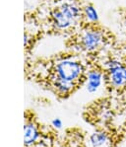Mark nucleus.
<instances>
[{"label":"nucleus","instance_id":"obj_5","mask_svg":"<svg viewBox=\"0 0 126 147\" xmlns=\"http://www.w3.org/2000/svg\"><path fill=\"white\" fill-rule=\"evenodd\" d=\"M103 73L99 69H91L87 74V90L90 93H94L102 84Z\"/></svg>","mask_w":126,"mask_h":147},{"label":"nucleus","instance_id":"obj_2","mask_svg":"<svg viewBox=\"0 0 126 147\" xmlns=\"http://www.w3.org/2000/svg\"><path fill=\"white\" fill-rule=\"evenodd\" d=\"M48 70L49 84L55 81H63L75 86L83 81L86 72L84 63L71 54L60 55L51 60Z\"/></svg>","mask_w":126,"mask_h":147},{"label":"nucleus","instance_id":"obj_4","mask_svg":"<svg viewBox=\"0 0 126 147\" xmlns=\"http://www.w3.org/2000/svg\"><path fill=\"white\" fill-rule=\"evenodd\" d=\"M107 80L113 88H122L126 85V65L118 60H109L107 67Z\"/></svg>","mask_w":126,"mask_h":147},{"label":"nucleus","instance_id":"obj_6","mask_svg":"<svg viewBox=\"0 0 126 147\" xmlns=\"http://www.w3.org/2000/svg\"><path fill=\"white\" fill-rule=\"evenodd\" d=\"M39 138V130L36 124L29 121L24 126V143L26 146H32Z\"/></svg>","mask_w":126,"mask_h":147},{"label":"nucleus","instance_id":"obj_7","mask_svg":"<svg viewBox=\"0 0 126 147\" xmlns=\"http://www.w3.org/2000/svg\"><path fill=\"white\" fill-rule=\"evenodd\" d=\"M83 21L85 24H97L99 21V14L97 9L92 4L83 6Z\"/></svg>","mask_w":126,"mask_h":147},{"label":"nucleus","instance_id":"obj_8","mask_svg":"<svg viewBox=\"0 0 126 147\" xmlns=\"http://www.w3.org/2000/svg\"><path fill=\"white\" fill-rule=\"evenodd\" d=\"M90 141L94 147H100L105 144L107 141V136L103 132H94L90 137Z\"/></svg>","mask_w":126,"mask_h":147},{"label":"nucleus","instance_id":"obj_1","mask_svg":"<svg viewBox=\"0 0 126 147\" xmlns=\"http://www.w3.org/2000/svg\"><path fill=\"white\" fill-rule=\"evenodd\" d=\"M46 21L54 34H71L84 23L83 6L78 0H59L49 9Z\"/></svg>","mask_w":126,"mask_h":147},{"label":"nucleus","instance_id":"obj_3","mask_svg":"<svg viewBox=\"0 0 126 147\" xmlns=\"http://www.w3.org/2000/svg\"><path fill=\"white\" fill-rule=\"evenodd\" d=\"M107 42L103 29L97 24H85L73 34L68 40V46L84 53H94L102 49Z\"/></svg>","mask_w":126,"mask_h":147},{"label":"nucleus","instance_id":"obj_9","mask_svg":"<svg viewBox=\"0 0 126 147\" xmlns=\"http://www.w3.org/2000/svg\"><path fill=\"white\" fill-rule=\"evenodd\" d=\"M51 123H52V126H54L55 128H60L62 126V121L60 119H54Z\"/></svg>","mask_w":126,"mask_h":147}]
</instances>
